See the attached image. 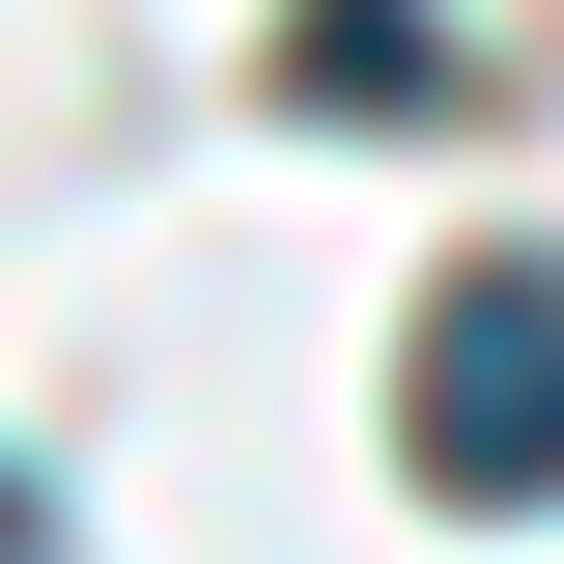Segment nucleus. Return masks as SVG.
<instances>
[{
    "mask_svg": "<svg viewBox=\"0 0 564 564\" xmlns=\"http://www.w3.org/2000/svg\"><path fill=\"white\" fill-rule=\"evenodd\" d=\"M395 480H423V508H564V254H452V282H423Z\"/></svg>",
    "mask_w": 564,
    "mask_h": 564,
    "instance_id": "f257e3e1",
    "label": "nucleus"
},
{
    "mask_svg": "<svg viewBox=\"0 0 564 564\" xmlns=\"http://www.w3.org/2000/svg\"><path fill=\"white\" fill-rule=\"evenodd\" d=\"M282 113H452V29L423 0H282Z\"/></svg>",
    "mask_w": 564,
    "mask_h": 564,
    "instance_id": "f03ea898",
    "label": "nucleus"
},
{
    "mask_svg": "<svg viewBox=\"0 0 564 564\" xmlns=\"http://www.w3.org/2000/svg\"><path fill=\"white\" fill-rule=\"evenodd\" d=\"M0 564H29V480H0Z\"/></svg>",
    "mask_w": 564,
    "mask_h": 564,
    "instance_id": "7ed1b4c3",
    "label": "nucleus"
}]
</instances>
